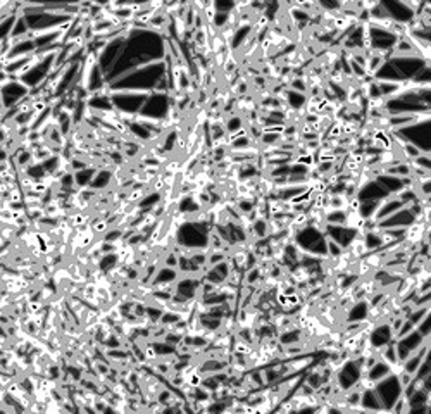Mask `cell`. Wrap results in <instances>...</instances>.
<instances>
[{
	"mask_svg": "<svg viewBox=\"0 0 431 414\" xmlns=\"http://www.w3.org/2000/svg\"><path fill=\"white\" fill-rule=\"evenodd\" d=\"M343 250H345V247H343L342 243H338L336 240H333L331 237L326 235V257H329V259H336V257L342 256Z\"/></svg>",
	"mask_w": 431,
	"mask_h": 414,
	"instance_id": "6da1fadb",
	"label": "cell"
},
{
	"mask_svg": "<svg viewBox=\"0 0 431 414\" xmlns=\"http://www.w3.org/2000/svg\"><path fill=\"white\" fill-rule=\"evenodd\" d=\"M388 411L390 413H402V414L411 413V404H409V399H407V395H405L404 392H402V394L395 399V402L390 406Z\"/></svg>",
	"mask_w": 431,
	"mask_h": 414,
	"instance_id": "7a4b0ae2",
	"label": "cell"
}]
</instances>
